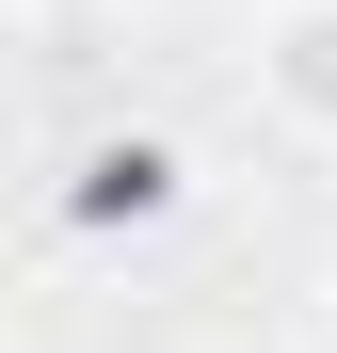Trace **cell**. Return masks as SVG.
Masks as SVG:
<instances>
[{
  "instance_id": "cell-1",
  "label": "cell",
  "mask_w": 337,
  "mask_h": 353,
  "mask_svg": "<svg viewBox=\"0 0 337 353\" xmlns=\"http://www.w3.org/2000/svg\"><path fill=\"white\" fill-rule=\"evenodd\" d=\"M65 225L81 241H145V225H177V145L161 129H96L65 161Z\"/></svg>"
},
{
  "instance_id": "cell-2",
  "label": "cell",
  "mask_w": 337,
  "mask_h": 353,
  "mask_svg": "<svg viewBox=\"0 0 337 353\" xmlns=\"http://www.w3.org/2000/svg\"><path fill=\"white\" fill-rule=\"evenodd\" d=\"M257 112L273 129H305V145H337V0H257Z\"/></svg>"
},
{
  "instance_id": "cell-3",
  "label": "cell",
  "mask_w": 337,
  "mask_h": 353,
  "mask_svg": "<svg viewBox=\"0 0 337 353\" xmlns=\"http://www.w3.org/2000/svg\"><path fill=\"white\" fill-rule=\"evenodd\" d=\"M32 17H48V0H0V32H32Z\"/></svg>"
},
{
  "instance_id": "cell-4",
  "label": "cell",
  "mask_w": 337,
  "mask_h": 353,
  "mask_svg": "<svg viewBox=\"0 0 337 353\" xmlns=\"http://www.w3.org/2000/svg\"><path fill=\"white\" fill-rule=\"evenodd\" d=\"M321 305H337V273H321Z\"/></svg>"
},
{
  "instance_id": "cell-5",
  "label": "cell",
  "mask_w": 337,
  "mask_h": 353,
  "mask_svg": "<svg viewBox=\"0 0 337 353\" xmlns=\"http://www.w3.org/2000/svg\"><path fill=\"white\" fill-rule=\"evenodd\" d=\"M321 193H337V176H321Z\"/></svg>"
}]
</instances>
